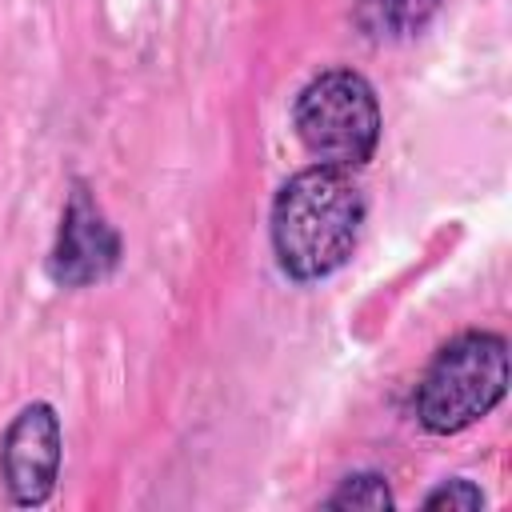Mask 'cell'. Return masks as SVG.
Listing matches in <instances>:
<instances>
[{
	"label": "cell",
	"mask_w": 512,
	"mask_h": 512,
	"mask_svg": "<svg viewBox=\"0 0 512 512\" xmlns=\"http://www.w3.org/2000/svg\"><path fill=\"white\" fill-rule=\"evenodd\" d=\"M296 136L328 168H360L380 140V104L360 72L332 68L296 96Z\"/></svg>",
	"instance_id": "cell-3"
},
{
	"label": "cell",
	"mask_w": 512,
	"mask_h": 512,
	"mask_svg": "<svg viewBox=\"0 0 512 512\" xmlns=\"http://www.w3.org/2000/svg\"><path fill=\"white\" fill-rule=\"evenodd\" d=\"M116 264H120V236L104 220V212L88 196V188L76 184L68 196L64 220H60V236H56L48 272L64 288H88V284L104 280Z\"/></svg>",
	"instance_id": "cell-4"
},
{
	"label": "cell",
	"mask_w": 512,
	"mask_h": 512,
	"mask_svg": "<svg viewBox=\"0 0 512 512\" xmlns=\"http://www.w3.org/2000/svg\"><path fill=\"white\" fill-rule=\"evenodd\" d=\"M424 504H428V508H464V512H472V508L484 504V492H480L472 480H448V484H440L436 492H428Z\"/></svg>",
	"instance_id": "cell-8"
},
{
	"label": "cell",
	"mask_w": 512,
	"mask_h": 512,
	"mask_svg": "<svg viewBox=\"0 0 512 512\" xmlns=\"http://www.w3.org/2000/svg\"><path fill=\"white\" fill-rule=\"evenodd\" d=\"M328 508H392V492L384 484V476L376 472H360V476H348L332 496H328Z\"/></svg>",
	"instance_id": "cell-7"
},
{
	"label": "cell",
	"mask_w": 512,
	"mask_h": 512,
	"mask_svg": "<svg viewBox=\"0 0 512 512\" xmlns=\"http://www.w3.org/2000/svg\"><path fill=\"white\" fill-rule=\"evenodd\" d=\"M440 0H368L372 28L380 36H412L428 24Z\"/></svg>",
	"instance_id": "cell-6"
},
{
	"label": "cell",
	"mask_w": 512,
	"mask_h": 512,
	"mask_svg": "<svg viewBox=\"0 0 512 512\" xmlns=\"http://www.w3.org/2000/svg\"><path fill=\"white\" fill-rule=\"evenodd\" d=\"M0 472L16 504H44L60 472V420L48 404H28L4 432Z\"/></svg>",
	"instance_id": "cell-5"
},
{
	"label": "cell",
	"mask_w": 512,
	"mask_h": 512,
	"mask_svg": "<svg viewBox=\"0 0 512 512\" xmlns=\"http://www.w3.org/2000/svg\"><path fill=\"white\" fill-rule=\"evenodd\" d=\"M364 196L344 168H304L296 172L272 204V248L288 276L320 280L336 272L360 236Z\"/></svg>",
	"instance_id": "cell-1"
},
{
	"label": "cell",
	"mask_w": 512,
	"mask_h": 512,
	"mask_svg": "<svg viewBox=\"0 0 512 512\" xmlns=\"http://www.w3.org/2000/svg\"><path fill=\"white\" fill-rule=\"evenodd\" d=\"M508 392V344L496 332L448 340L416 384V416L428 432H464Z\"/></svg>",
	"instance_id": "cell-2"
}]
</instances>
